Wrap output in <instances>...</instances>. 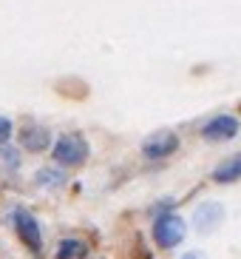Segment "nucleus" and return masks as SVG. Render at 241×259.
<instances>
[{
  "mask_svg": "<svg viewBox=\"0 0 241 259\" xmlns=\"http://www.w3.org/2000/svg\"><path fill=\"white\" fill-rule=\"evenodd\" d=\"M151 234H153V242L159 248H176V245L185 242V236H188V222L182 220L176 211H162L153 217V225H151Z\"/></svg>",
  "mask_w": 241,
  "mask_h": 259,
  "instance_id": "1",
  "label": "nucleus"
},
{
  "mask_svg": "<svg viewBox=\"0 0 241 259\" xmlns=\"http://www.w3.org/2000/svg\"><path fill=\"white\" fill-rule=\"evenodd\" d=\"M88 140L83 134H63L51 143V157L60 168H80L88 160Z\"/></svg>",
  "mask_w": 241,
  "mask_h": 259,
  "instance_id": "2",
  "label": "nucleus"
},
{
  "mask_svg": "<svg viewBox=\"0 0 241 259\" xmlns=\"http://www.w3.org/2000/svg\"><path fill=\"white\" fill-rule=\"evenodd\" d=\"M9 222H12L17 239H20L29 251H34V253L43 251V231H40V222H37L34 213L26 211V208H15V211L9 213Z\"/></svg>",
  "mask_w": 241,
  "mask_h": 259,
  "instance_id": "3",
  "label": "nucleus"
},
{
  "mask_svg": "<svg viewBox=\"0 0 241 259\" xmlns=\"http://www.w3.org/2000/svg\"><path fill=\"white\" fill-rule=\"evenodd\" d=\"M179 151V134L170 128H162V131H153L151 137L142 140V154L145 160H167Z\"/></svg>",
  "mask_w": 241,
  "mask_h": 259,
  "instance_id": "4",
  "label": "nucleus"
},
{
  "mask_svg": "<svg viewBox=\"0 0 241 259\" xmlns=\"http://www.w3.org/2000/svg\"><path fill=\"white\" fill-rule=\"evenodd\" d=\"M238 131H241V122L233 114H219L202 125V140H207V143H227Z\"/></svg>",
  "mask_w": 241,
  "mask_h": 259,
  "instance_id": "5",
  "label": "nucleus"
},
{
  "mask_svg": "<svg viewBox=\"0 0 241 259\" xmlns=\"http://www.w3.org/2000/svg\"><path fill=\"white\" fill-rule=\"evenodd\" d=\"M17 140H20V148L23 151H31V154H40V151H48L51 148V131L43 128V125H23L20 134H17Z\"/></svg>",
  "mask_w": 241,
  "mask_h": 259,
  "instance_id": "6",
  "label": "nucleus"
},
{
  "mask_svg": "<svg viewBox=\"0 0 241 259\" xmlns=\"http://www.w3.org/2000/svg\"><path fill=\"white\" fill-rule=\"evenodd\" d=\"M221 220H224V205L221 202H202L196 208V213H193V225H196L199 234L216 231L221 225Z\"/></svg>",
  "mask_w": 241,
  "mask_h": 259,
  "instance_id": "7",
  "label": "nucleus"
},
{
  "mask_svg": "<svg viewBox=\"0 0 241 259\" xmlns=\"http://www.w3.org/2000/svg\"><path fill=\"white\" fill-rule=\"evenodd\" d=\"M213 183H219V185H233L241 180V154H233V157H227L224 162H219V165L213 168V174H210Z\"/></svg>",
  "mask_w": 241,
  "mask_h": 259,
  "instance_id": "8",
  "label": "nucleus"
},
{
  "mask_svg": "<svg viewBox=\"0 0 241 259\" xmlns=\"http://www.w3.org/2000/svg\"><path fill=\"white\" fill-rule=\"evenodd\" d=\"M54 256L57 259H85L88 256V245L83 239H63L57 245V253Z\"/></svg>",
  "mask_w": 241,
  "mask_h": 259,
  "instance_id": "9",
  "label": "nucleus"
},
{
  "mask_svg": "<svg viewBox=\"0 0 241 259\" xmlns=\"http://www.w3.org/2000/svg\"><path fill=\"white\" fill-rule=\"evenodd\" d=\"M37 185H43V188H60L63 183H66V174H63V168H43V171H37Z\"/></svg>",
  "mask_w": 241,
  "mask_h": 259,
  "instance_id": "10",
  "label": "nucleus"
},
{
  "mask_svg": "<svg viewBox=\"0 0 241 259\" xmlns=\"http://www.w3.org/2000/svg\"><path fill=\"white\" fill-rule=\"evenodd\" d=\"M9 137H12V120H6V117H0V145L6 143Z\"/></svg>",
  "mask_w": 241,
  "mask_h": 259,
  "instance_id": "11",
  "label": "nucleus"
},
{
  "mask_svg": "<svg viewBox=\"0 0 241 259\" xmlns=\"http://www.w3.org/2000/svg\"><path fill=\"white\" fill-rule=\"evenodd\" d=\"M182 259H204V253H199V251H190V253H185Z\"/></svg>",
  "mask_w": 241,
  "mask_h": 259,
  "instance_id": "12",
  "label": "nucleus"
}]
</instances>
